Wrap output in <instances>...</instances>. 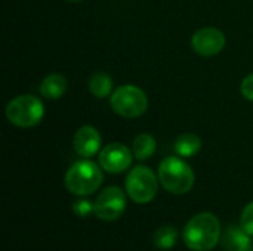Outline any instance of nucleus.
Segmentation results:
<instances>
[{
  "mask_svg": "<svg viewBox=\"0 0 253 251\" xmlns=\"http://www.w3.org/2000/svg\"><path fill=\"white\" fill-rule=\"evenodd\" d=\"M240 92L245 99L253 102V74H249L243 78V81L240 84Z\"/></svg>",
  "mask_w": 253,
  "mask_h": 251,
  "instance_id": "19",
  "label": "nucleus"
},
{
  "mask_svg": "<svg viewBox=\"0 0 253 251\" xmlns=\"http://www.w3.org/2000/svg\"><path fill=\"white\" fill-rule=\"evenodd\" d=\"M157 148V142L154 139V136H151L150 133H139L132 143V152L135 155L136 160H148Z\"/></svg>",
  "mask_w": 253,
  "mask_h": 251,
  "instance_id": "15",
  "label": "nucleus"
},
{
  "mask_svg": "<svg viewBox=\"0 0 253 251\" xmlns=\"http://www.w3.org/2000/svg\"><path fill=\"white\" fill-rule=\"evenodd\" d=\"M127 206L126 194L119 186H107L93 203V213L102 222L119 220Z\"/></svg>",
  "mask_w": 253,
  "mask_h": 251,
  "instance_id": "7",
  "label": "nucleus"
},
{
  "mask_svg": "<svg viewBox=\"0 0 253 251\" xmlns=\"http://www.w3.org/2000/svg\"><path fill=\"white\" fill-rule=\"evenodd\" d=\"M225 44H227L225 34L215 27H203L197 30L191 37L193 50L205 58H211L221 53Z\"/></svg>",
  "mask_w": 253,
  "mask_h": 251,
  "instance_id": "9",
  "label": "nucleus"
},
{
  "mask_svg": "<svg viewBox=\"0 0 253 251\" xmlns=\"http://www.w3.org/2000/svg\"><path fill=\"white\" fill-rule=\"evenodd\" d=\"M240 226L251 237H253V201L245 206V209L242 212V216H240Z\"/></svg>",
  "mask_w": 253,
  "mask_h": 251,
  "instance_id": "18",
  "label": "nucleus"
},
{
  "mask_svg": "<svg viewBox=\"0 0 253 251\" xmlns=\"http://www.w3.org/2000/svg\"><path fill=\"white\" fill-rule=\"evenodd\" d=\"M73 212L79 216V217H86L90 213H93V203L89 201L84 197H80L79 200H76L73 203Z\"/></svg>",
  "mask_w": 253,
  "mask_h": 251,
  "instance_id": "17",
  "label": "nucleus"
},
{
  "mask_svg": "<svg viewBox=\"0 0 253 251\" xmlns=\"http://www.w3.org/2000/svg\"><path fill=\"white\" fill-rule=\"evenodd\" d=\"M113 78L110 74L104 72V71H98V72H93L90 77H89V81H87V87H89V92L98 98V99H104L107 96H111V93L114 92L113 90Z\"/></svg>",
  "mask_w": 253,
  "mask_h": 251,
  "instance_id": "13",
  "label": "nucleus"
},
{
  "mask_svg": "<svg viewBox=\"0 0 253 251\" xmlns=\"http://www.w3.org/2000/svg\"><path fill=\"white\" fill-rule=\"evenodd\" d=\"M133 152L120 142H111L99 151L98 163L104 172L111 175H119L126 172L133 160Z\"/></svg>",
  "mask_w": 253,
  "mask_h": 251,
  "instance_id": "8",
  "label": "nucleus"
},
{
  "mask_svg": "<svg viewBox=\"0 0 253 251\" xmlns=\"http://www.w3.org/2000/svg\"><path fill=\"white\" fill-rule=\"evenodd\" d=\"M222 238L221 220L216 215L203 212L193 216L182 231L184 244L193 251L213 250Z\"/></svg>",
  "mask_w": 253,
  "mask_h": 251,
  "instance_id": "1",
  "label": "nucleus"
},
{
  "mask_svg": "<svg viewBox=\"0 0 253 251\" xmlns=\"http://www.w3.org/2000/svg\"><path fill=\"white\" fill-rule=\"evenodd\" d=\"M159 176L147 166L133 167L125 182L127 197L136 204H147L153 201L159 191Z\"/></svg>",
  "mask_w": 253,
  "mask_h": 251,
  "instance_id": "6",
  "label": "nucleus"
},
{
  "mask_svg": "<svg viewBox=\"0 0 253 251\" xmlns=\"http://www.w3.org/2000/svg\"><path fill=\"white\" fill-rule=\"evenodd\" d=\"M221 241L225 251H253L251 235L240 225L228 226Z\"/></svg>",
  "mask_w": 253,
  "mask_h": 251,
  "instance_id": "11",
  "label": "nucleus"
},
{
  "mask_svg": "<svg viewBox=\"0 0 253 251\" xmlns=\"http://www.w3.org/2000/svg\"><path fill=\"white\" fill-rule=\"evenodd\" d=\"M202 149V139L196 133H184L175 142V151L179 157L188 158L199 154Z\"/></svg>",
  "mask_w": 253,
  "mask_h": 251,
  "instance_id": "14",
  "label": "nucleus"
},
{
  "mask_svg": "<svg viewBox=\"0 0 253 251\" xmlns=\"http://www.w3.org/2000/svg\"><path fill=\"white\" fill-rule=\"evenodd\" d=\"M160 185L173 195H184L194 186V172L182 158L168 157L165 158L157 172Z\"/></svg>",
  "mask_w": 253,
  "mask_h": 251,
  "instance_id": "3",
  "label": "nucleus"
},
{
  "mask_svg": "<svg viewBox=\"0 0 253 251\" xmlns=\"http://www.w3.org/2000/svg\"><path fill=\"white\" fill-rule=\"evenodd\" d=\"M111 109L123 118H138L148 108L145 92L135 84H122L110 96Z\"/></svg>",
  "mask_w": 253,
  "mask_h": 251,
  "instance_id": "5",
  "label": "nucleus"
},
{
  "mask_svg": "<svg viewBox=\"0 0 253 251\" xmlns=\"http://www.w3.org/2000/svg\"><path fill=\"white\" fill-rule=\"evenodd\" d=\"M44 117V105L34 95H19L6 105V118L16 127L30 129L37 126Z\"/></svg>",
  "mask_w": 253,
  "mask_h": 251,
  "instance_id": "4",
  "label": "nucleus"
},
{
  "mask_svg": "<svg viewBox=\"0 0 253 251\" xmlns=\"http://www.w3.org/2000/svg\"><path fill=\"white\" fill-rule=\"evenodd\" d=\"M67 1H71V3H80V1H83V0H67Z\"/></svg>",
  "mask_w": 253,
  "mask_h": 251,
  "instance_id": "20",
  "label": "nucleus"
},
{
  "mask_svg": "<svg viewBox=\"0 0 253 251\" xmlns=\"http://www.w3.org/2000/svg\"><path fill=\"white\" fill-rule=\"evenodd\" d=\"M104 182V173L99 163H93L89 158L76 161L65 173L64 183L68 192L77 197L92 195L99 189Z\"/></svg>",
  "mask_w": 253,
  "mask_h": 251,
  "instance_id": "2",
  "label": "nucleus"
},
{
  "mask_svg": "<svg viewBox=\"0 0 253 251\" xmlns=\"http://www.w3.org/2000/svg\"><path fill=\"white\" fill-rule=\"evenodd\" d=\"M102 138L93 126H82L73 136V148L82 158H90L101 151Z\"/></svg>",
  "mask_w": 253,
  "mask_h": 251,
  "instance_id": "10",
  "label": "nucleus"
},
{
  "mask_svg": "<svg viewBox=\"0 0 253 251\" xmlns=\"http://www.w3.org/2000/svg\"><path fill=\"white\" fill-rule=\"evenodd\" d=\"M68 89V81L65 78V75L59 74V72H52L49 75H46L42 83H40V95L46 99H59L65 95Z\"/></svg>",
  "mask_w": 253,
  "mask_h": 251,
  "instance_id": "12",
  "label": "nucleus"
},
{
  "mask_svg": "<svg viewBox=\"0 0 253 251\" xmlns=\"http://www.w3.org/2000/svg\"><path fill=\"white\" fill-rule=\"evenodd\" d=\"M178 240V229L170 225L160 226L154 235H153V243L157 249L160 250H170L175 247Z\"/></svg>",
  "mask_w": 253,
  "mask_h": 251,
  "instance_id": "16",
  "label": "nucleus"
}]
</instances>
